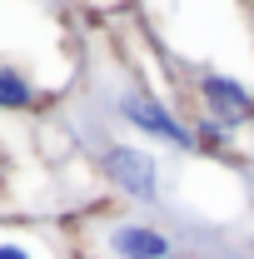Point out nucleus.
<instances>
[{
	"instance_id": "f257e3e1",
	"label": "nucleus",
	"mask_w": 254,
	"mask_h": 259,
	"mask_svg": "<svg viewBox=\"0 0 254 259\" xmlns=\"http://www.w3.org/2000/svg\"><path fill=\"white\" fill-rule=\"evenodd\" d=\"M194 95H199V115L215 120L220 130H234L244 120H254V90L234 70H199L194 75Z\"/></svg>"
},
{
	"instance_id": "423d86ee",
	"label": "nucleus",
	"mask_w": 254,
	"mask_h": 259,
	"mask_svg": "<svg viewBox=\"0 0 254 259\" xmlns=\"http://www.w3.org/2000/svg\"><path fill=\"white\" fill-rule=\"evenodd\" d=\"M0 259H50V254L35 249L30 239H0Z\"/></svg>"
},
{
	"instance_id": "7ed1b4c3",
	"label": "nucleus",
	"mask_w": 254,
	"mask_h": 259,
	"mask_svg": "<svg viewBox=\"0 0 254 259\" xmlns=\"http://www.w3.org/2000/svg\"><path fill=\"white\" fill-rule=\"evenodd\" d=\"M120 115H125L135 130L155 135V140L175 145V150H194L190 125H185V120H175V110H170V105H159V100H150V95H130V100H120Z\"/></svg>"
},
{
	"instance_id": "20e7f679",
	"label": "nucleus",
	"mask_w": 254,
	"mask_h": 259,
	"mask_svg": "<svg viewBox=\"0 0 254 259\" xmlns=\"http://www.w3.org/2000/svg\"><path fill=\"white\" fill-rule=\"evenodd\" d=\"M105 244H110V254H115V259H170V254H175L170 234L155 229V225H140V220H120V225H110Z\"/></svg>"
},
{
	"instance_id": "f03ea898",
	"label": "nucleus",
	"mask_w": 254,
	"mask_h": 259,
	"mask_svg": "<svg viewBox=\"0 0 254 259\" xmlns=\"http://www.w3.org/2000/svg\"><path fill=\"white\" fill-rule=\"evenodd\" d=\"M100 164H105L110 185L125 194V199H135V204L159 199V164H155L150 150H140V145H110Z\"/></svg>"
},
{
	"instance_id": "39448f33",
	"label": "nucleus",
	"mask_w": 254,
	"mask_h": 259,
	"mask_svg": "<svg viewBox=\"0 0 254 259\" xmlns=\"http://www.w3.org/2000/svg\"><path fill=\"white\" fill-rule=\"evenodd\" d=\"M35 100H40L35 80L20 70V65L0 60V110H35Z\"/></svg>"
}]
</instances>
